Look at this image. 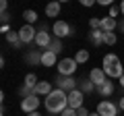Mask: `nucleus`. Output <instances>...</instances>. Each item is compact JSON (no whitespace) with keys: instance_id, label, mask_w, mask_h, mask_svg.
I'll use <instances>...</instances> for the list:
<instances>
[{"instance_id":"nucleus-31","label":"nucleus","mask_w":124,"mask_h":116,"mask_svg":"<svg viewBox=\"0 0 124 116\" xmlns=\"http://www.w3.org/2000/svg\"><path fill=\"white\" fill-rule=\"evenodd\" d=\"M6 10H8V2L2 0V2H0V13H6Z\"/></svg>"},{"instance_id":"nucleus-14","label":"nucleus","mask_w":124,"mask_h":116,"mask_svg":"<svg viewBox=\"0 0 124 116\" xmlns=\"http://www.w3.org/2000/svg\"><path fill=\"white\" fill-rule=\"evenodd\" d=\"M118 27V21L116 19H112V17H101V31L103 33H114V29Z\"/></svg>"},{"instance_id":"nucleus-35","label":"nucleus","mask_w":124,"mask_h":116,"mask_svg":"<svg viewBox=\"0 0 124 116\" xmlns=\"http://www.w3.org/2000/svg\"><path fill=\"white\" fill-rule=\"evenodd\" d=\"M118 108H122V110H124V95L120 98V102H118Z\"/></svg>"},{"instance_id":"nucleus-26","label":"nucleus","mask_w":124,"mask_h":116,"mask_svg":"<svg viewBox=\"0 0 124 116\" xmlns=\"http://www.w3.org/2000/svg\"><path fill=\"white\" fill-rule=\"evenodd\" d=\"M89 27H91V31H95V29H101V19H89Z\"/></svg>"},{"instance_id":"nucleus-2","label":"nucleus","mask_w":124,"mask_h":116,"mask_svg":"<svg viewBox=\"0 0 124 116\" xmlns=\"http://www.w3.org/2000/svg\"><path fill=\"white\" fill-rule=\"evenodd\" d=\"M101 68L108 75V79H118L120 81V77L124 75V64H122V60H120L116 54H106V56H103Z\"/></svg>"},{"instance_id":"nucleus-27","label":"nucleus","mask_w":124,"mask_h":116,"mask_svg":"<svg viewBox=\"0 0 124 116\" xmlns=\"http://www.w3.org/2000/svg\"><path fill=\"white\" fill-rule=\"evenodd\" d=\"M0 21H2V25H8V21H10V13L6 10V13H0Z\"/></svg>"},{"instance_id":"nucleus-38","label":"nucleus","mask_w":124,"mask_h":116,"mask_svg":"<svg viewBox=\"0 0 124 116\" xmlns=\"http://www.w3.org/2000/svg\"><path fill=\"white\" fill-rule=\"evenodd\" d=\"M120 85H122V89H124V75L120 77Z\"/></svg>"},{"instance_id":"nucleus-37","label":"nucleus","mask_w":124,"mask_h":116,"mask_svg":"<svg viewBox=\"0 0 124 116\" xmlns=\"http://www.w3.org/2000/svg\"><path fill=\"white\" fill-rule=\"evenodd\" d=\"M27 116H41L39 112H31V114H27Z\"/></svg>"},{"instance_id":"nucleus-5","label":"nucleus","mask_w":124,"mask_h":116,"mask_svg":"<svg viewBox=\"0 0 124 116\" xmlns=\"http://www.w3.org/2000/svg\"><path fill=\"white\" fill-rule=\"evenodd\" d=\"M77 83H79V81L72 79V77H62V75L56 77V89H62V91H66V93L79 89V85H77Z\"/></svg>"},{"instance_id":"nucleus-22","label":"nucleus","mask_w":124,"mask_h":116,"mask_svg":"<svg viewBox=\"0 0 124 116\" xmlns=\"http://www.w3.org/2000/svg\"><path fill=\"white\" fill-rule=\"evenodd\" d=\"M48 50H50V52H54V54L58 56V54L64 50V48H62V40H52V44H50V48H48Z\"/></svg>"},{"instance_id":"nucleus-1","label":"nucleus","mask_w":124,"mask_h":116,"mask_svg":"<svg viewBox=\"0 0 124 116\" xmlns=\"http://www.w3.org/2000/svg\"><path fill=\"white\" fill-rule=\"evenodd\" d=\"M44 104H46V110H48L50 114H62V112L68 108V93L62 91V89H54L52 93L44 99Z\"/></svg>"},{"instance_id":"nucleus-36","label":"nucleus","mask_w":124,"mask_h":116,"mask_svg":"<svg viewBox=\"0 0 124 116\" xmlns=\"http://www.w3.org/2000/svg\"><path fill=\"white\" fill-rule=\"evenodd\" d=\"M120 13H122V17H124V0H122V4H120Z\"/></svg>"},{"instance_id":"nucleus-21","label":"nucleus","mask_w":124,"mask_h":116,"mask_svg":"<svg viewBox=\"0 0 124 116\" xmlns=\"http://www.w3.org/2000/svg\"><path fill=\"white\" fill-rule=\"evenodd\" d=\"M23 19H25V25H33L37 21V13L35 10H25L23 13Z\"/></svg>"},{"instance_id":"nucleus-29","label":"nucleus","mask_w":124,"mask_h":116,"mask_svg":"<svg viewBox=\"0 0 124 116\" xmlns=\"http://www.w3.org/2000/svg\"><path fill=\"white\" fill-rule=\"evenodd\" d=\"M60 116H77V110H72V108H66V110L62 112Z\"/></svg>"},{"instance_id":"nucleus-8","label":"nucleus","mask_w":124,"mask_h":116,"mask_svg":"<svg viewBox=\"0 0 124 116\" xmlns=\"http://www.w3.org/2000/svg\"><path fill=\"white\" fill-rule=\"evenodd\" d=\"M19 37H21V44H31L37 37V29L33 25H23L19 29Z\"/></svg>"},{"instance_id":"nucleus-10","label":"nucleus","mask_w":124,"mask_h":116,"mask_svg":"<svg viewBox=\"0 0 124 116\" xmlns=\"http://www.w3.org/2000/svg\"><path fill=\"white\" fill-rule=\"evenodd\" d=\"M35 44L39 46V48L48 50L50 44H52V35L48 33V29H46V25L41 27V29H37V37H35Z\"/></svg>"},{"instance_id":"nucleus-40","label":"nucleus","mask_w":124,"mask_h":116,"mask_svg":"<svg viewBox=\"0 0 124 116\" xmlns=\"http://www.w3.org/2000/svg\"><path fill=\"white\" fill-rule=\"evenodd\" d=\"M89 116H99V114H97V112H93V114H89Z\"/></svg>"},{"instance_id":"nucleus-33","label":"nucleus","mask_w":124,"mask_h":116,"mask_svg":"<svg viewBox=\"0 0 124 116\" xmlns=\"http://www.w3.org/2000/svg\"><path fill=\"white\" fill-rule=\"evenodd\" d=\"M99 4H101V6H110V8L114 6V4H112V0H99Z\"/></svg>"},{"instance_id":"nucleus-9","label":"nucleus","mask_w":124,"mask_h":116,"mask_svg":"<svg viewBox=\"0 0 124 116\" xmlns=\"http://www.w3.org/2000/svg\"><path fill=\"white\" fill-rule=\"evenodd\" d=\"M83 102H85V93L81 89H75L68 93V108H72V110H81L83 108Z\"/></svg>"},{"instance_id":"nucleus-19","label":"nucleus","mask_w":124,"mask_h":116,"mask_svg":"<svg viewBox=\"0 0 124 116\" xmlns=\"http://www.w3.org/2000/svg\"><path fill=\"white\" fill-rule=\"evenodd\" d=\"M103 35H106V33H103L101 29H95V31H91V33H89V40H91V44L101 46V44H103Z\"/></svg>"},{"instance_id":"nucleus-24","label":"nucleus","mask_w":124,"mask_h":116,"mask_svg":"<svg viewBox=\"0 0 124 116\" xmlns=\"http://www.w3.org/2000/svg\"><path fill=\"white\" fill-rule=\"evenodd\" d=\"M27 60H29L31 64H39V66H41V52H31V54H27Z\"/></svg>"},{"instance_id":"nucleus-30","label":"nucleus","mask_w":124,"mask_h":116,"mask_svg":"<svg viewBox=\"0 0 124 116\" xmlns=\"http://www.w3.org/2000/svg\"><path fill=\"white\" fill-rule=\"evenodd\" d=\"M89 114H91V112H89V110H87L85 106L81 108V110H77V116H89Z\"/></svg>"},{"instance_id":"nucleus-39","label":"nucleus","mask_w":124,"mask_h":116,"mask_svg":"<svg viewBox=\"0 0 124 116\" xmlns=\"http://www.w3.org/2000/svg\"><path fill=\"white\" fill-rule=\"evenodd\" d=\"M120 29H122V33H124V21H120Z\"/></svg>"},{"instance_id":"nucleus-28","label":"nucleus","mask_w":124,"mask_h":116,"mask_svg":"<svg viewBox=\"0 0 124 116\" xmlns=\"http://www.w3.org/2000/svg\"><path fill=\"white\" fill-rule=\"evenodd\" d=\"M118 13H120V6H112V8H110V13H108V17L116 19V17H118Z\"/></svg>"},{"instance_id":"nucleus-15","label":"nucleus","mask_w":124,"mask_h":116,"mask_svg":"<svg viewBox=\"0 0 124 116\" xmlns=\"http://www.w3.org/2000/svg\"><path fill=\"white\" fill-rule=\"evenodd\" d=\"M114 89H116V87H114V83H112V79H108L106 83H103L101 87H97L95 91H97V93L101 95V98H110V95L114 93Z\"/></svg>"},{"instance_id":"nucleus-34","label":"nucleus","mask_w":124,"mask_h":116,"mask_svg":"<svg viewBox=\"0 0 124 116\" xmlns=\"http://www.w3.org/2000/svg\"><path fill=\"white\" fill-rule=\"evenodd\" d=\"M81 4L83 6H93V0H81Z\"/></svg>"},{"instance_id":"nucleus-6","label":"nucleus","mask_w":124,"mask_h":116,"mask_svg":"<svg viewBox=\"0 0 124 116\" xmlns=\"http://www.w3.org/2000/svg\"><path fill=\"white\" fill-rule=\"evenodd\" d=\"M52 31H54V35H56V40H64V37H68L72 33V27L68 25L66 21H54Z\"/></svg>"},{"instance_id":"nucleus-20","label":"nucleus","mask_w":124,"mask_h":116,"mask_svg":"<svg viewBox=\"0 0 124 116\" xmlns=\"http://www.w3.org/2000/svg\"><path fill=\"white\" fill-rule=\"evenodd\" d=\"M6 41H8V44H15V46H21V37H19V31H13V29H10L8 33H6Z\"/></svg>"},{"instance_id":"nucleus-23","label":"nucleus","mask_w":124,"mask_h":116,"mask_svg":"<svg viewBox=\"0 0 124 116\" xmlns=\"http://www.w3.org/2000/svg\"><path fill=\"white\" fill-rule=\"evenodd\" d=\"M75 60H77L79 64L87 62V60H89V52H87V50H77V54H75Z\"/></svg>"},{"instance_id":"nucleus-32","label":"nucleus","mask_w":124,"mask_h":116,"mask_svg":"<svg viewBox=\"0 0 124 116\" xmlns=\"http://www.w3.org/2000/svg\"><path fill=\"white\" fill-rule=\"evenodd\" d=\"M8 31H10V27H8V25H0V33H4V35H6Z\"/></svg>"},{"instance_id":"nucleus-12","label":"nucleus","mask_w":124,"mask_h":116,"mask_svg":"<svg viewBox=\"0 0 124 116\" xmlns=\"http://www.w3.org/2000/svg\"><path fill=\"white\" fill-rule=\"evenodd\" d=\"M58 56L54 52H50V50H44L41 52V66L44 68H50V66H58Z\"/></svg>"},{"instance_id":"nucleus-25","label":"nucleus","mask_w":124,"mask_h":116,"mask_svg":"<svg viewBox=\"0 0 124 116\" xmlns=\"http://www.w3.org/2000/svg\"><path fill=\"white\" fill-rule=\"evenodd\" d=\"M116 41H118L116 33H106V35H103V44H108V46H114Z\"/></svg>"},{"instance_id":"nucleus-16","label":"nucleus","mask_w":124,"mask_h":116,"mask_svg":"<svg viewBox=\"0 0 124 116\" xmlns=\"http://www.w3.org/2000/svg\"><path fill=\"white\" fill-rule=\"evenodd\" d=\"M37 83H39V81H37V75H35V73H27L25 79H23V87H27L29 91L35 89V85H37Z\"/></svg>"},{"instance_id":"nucleus-7","label":"nucleus","mask_w":124,"mask_h":116,"mask_svg":"<svg viewBox=\"0 0 124 116\" xmlns=\"http://www.w3.org/2000/svg\"><path fill=\"white\" fill-rule=\"evenodd\" d=\"M97 114L99 116H118V106L110 99H101L97 104Z\"/></svg>"},{"instance_id":"nucleus-18","label":"nucleus","mask_w":124,"mask_h":116,"mask_svg":"<svg viewBox=\"0 0 124 116\" xmlns=\"http://www.w3.org/2000/svg\"><path fill=\"white\" fill-rule=\"evenodd\" d=\"M79 89L83 91V93H91V91H95L97 87H95V85L91 83V79L87 77V79H81V81H79Z\"/></svg>"},{"instance_id":"nucleus-11","label":"nucleus","mask_w":124,"mask_h":116,"mask_svg":"<svg viewBox=\"0 0 124 116\" xmlns=\"http://www.w3.org/2000/svg\"><path fill=\"white\" fill-rule=\"evenodd\" d=\"M89 79H91V83L95 85V87H101L108 81V75L103 73V68H93V71L89 73Z\"/></svg>"},{"instance_id":"nucleus-13","label":"nucleus","mask_w":124,"mask_h":116,"mask_svg":"<svg viewBox=\"0 0 124 116\" xmlns=\"http://www.w3.org/2000/svg\"><path fill=\"white\" fill-rule=\"evenodd\" d=\"M52 91H54V87H52V83H50V81H39V83L35 85L33 93H35V95H39V98H41V95H46V98H48V95L52 93Z\"/></svg>"},{"instance_id":"nucleus-3","label":"nucleus","mask_w":124,"mask_h":116,"mask_svg":"<svg viewBox=\"0 0 124 116\" xmlns=\"http://www.w3.org/2000/svg\"><path fill=\"white\" fill-rule=\"evenodd\" d=\"M58 75L62 77H72L77 73V68H79V62H77L75 58H62L60 62H58Z\"/></svg>"},{"instance_id":"nucleus-4","label":"nucleus","mask_w":124,"mask_h":116,"mask_svg":"<svg viewBox=\"0 0 124 116\" xmlns=\"http://www.w3.org/2000/svg\"><path fill=\"white\" fill-rule=\"evenodd\" d=\"M39 104H41L39 95L31 93V95H27V98H23V99H21V110L25 112V114H31V112H37Z\"/></svg>"},{"instance_id":"nucleus-17","label":"nucleus","mask_w":124,"mask_h":116,"mask_svg":"<svg viewBox=\"0 0 124 116\" xmlns=\"http://www.w3.org/2000/svg\"><path fill=\"white\" fill-rule=\"evenodd\" d=\"M60 15V2H50V4H46V17H50V19H54V17H58Z\"/></svg>"}]
</instances>
